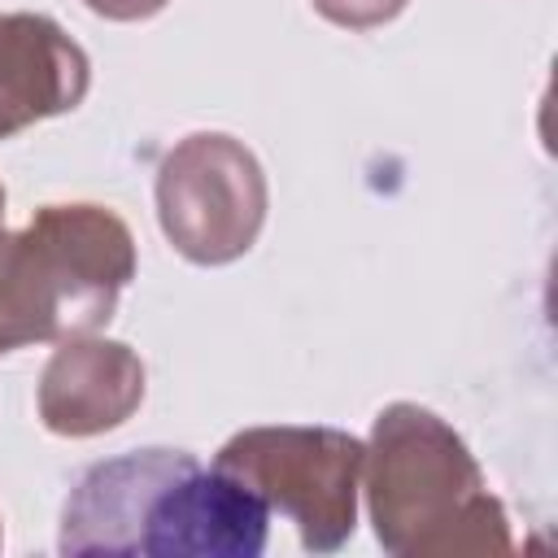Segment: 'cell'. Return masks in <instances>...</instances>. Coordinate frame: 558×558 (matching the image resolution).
I'll return each mask as SVG.
<instances>
[{
	"instance_id": "cell-1",
	"label": "cell",
	"mask_w": 558,
	"mask_h": 558,
	"mask_svg": "<svg viewBox=\"0 0 558 558\" xmlns=\"http://www.w3.org/2000/svg\"><path fill=\"white\" fill-rule=\"evenodd\" d=\"M270 510L187 449H135L87 466L61 506V554L257 558Z\"/></svg>"
},
{
	"instance_id": "cell-10",
	"label": "cell",
	"mask_w": 558,
	"mask_h": 558,
	"mask_svg": "<svg viewBox=\"0 0 558 558\" xmlns=\"http://www.w3.org/2000/svg\"><path fill=\"white\" fill-rule=\"evenodd\" d=\"M0 240H4V187H0Z\"/></svg>"
},
{
	"instance_id": "cell-11",
	"label": "cell",
	"mask_w": 558,
	"mask_h": 558,
	"mask_svg": "<svg viewBox=\"0 0 558 558\" xmlns=\"http://www.w3.org/2000/svg\"><path fill=\"white\" fill-rule=\"evenodd\" d=\"M0 545H4V527H0Z\"/></svg>"
},
{
	"instance_id": "cell-2",
	"label": "cell",
	"mask_w": 558,
	"mask_h": 558,
	"mask_svg": "<svg viewBox=\"0 0 558 558\" xmlns=\"http://www.w3.org/2000/svg\"><path fill=\"white\" fill-rule=\"evenodd\" d=\"M362 493L375 541L397 558L510 554V519L466 449L427 405L392 401L375 414Z\"/></svg>"
},
{
	"instance_id": "cell-9",
	"label": "cell",
	"mask_w": 558,
	"mask_h": 558,
	"mask_svg": "<svg viewBox=\"0 0 558 558\" xmlns=\"http://www.w3.org/2000/svg\"><path fill=\"white\" fill-rule=\"evenodd\" d=\"M83 4L105 22H144V17H157L170 0H83Z\"/></svg>"
},
{
	"instance_id": "cell-5",
	"label": "cell",
	"mask_w": 558,
	"mask_h": 558,
	"mask_svg": "<svg viewBox=\"0 0 558 558\" xmlns=\"http://www.w3.org/2000/svg\"><path fill=\"white\" fill-rule=\"evenodd\" d=\"M266 170L227 131L183 135L157 166V222L192 266L244 257L266 222Z\"/></svg>"
},
{
	"instance_id": "cell-7",
	"label": "cell",
	"mask_w": 558,
	"mask_h": 558,
	"mask_svg": "<svg viewBox=\"0 0 558 558\" xmlns=\"http://www.w3.org/2000/svg\"><path fill=\"white\" fill-rule=\"evenodd\" d=\"M92 87L87 52L44 13H0V140L70 113Z\"/></svg>"
},
{
	"instance_id": "cell-6",
	"label": "cell",
	"mask_w": 558,
	"mask_h": 558,
	"mask_svg": "<svg viewBox=\"0 0 558 558\" xmlns=\"http://www.w3.org/2000/svg\"><path fill=\"white\" fill-rule=\"evenodd\" d=\"M144 362L131 344L105 336L61 340L39 375V423L52 436H100L122 427L144 401Z\"/></svg>"
},
{
	"instance_id": "cell-3",
	"label": "cell",
	"mask_w": 558,
	"mask_h": 558,
	"mask_svg": "<svg viewBox=\"0 0 558 558\" xmlns=\"http://www.w3.org/2000/svg\"><path fill=\"white\" fill-rule=\"evenodd\" d=\"M135 279L131 227L92 201L44 205L0 240V357L100 331Z\"/></svg>"
},
{
	"instance_id": "cell-4",
	"label": "cell",
	"mask_w": 558,
	"mask_h": 558,
	"mask_svg": "<svg viewBox=\"0 0 558 558\" xmlns=\"http://www.w3.org/2000/svg\"><path fill=\"white\" fill-rule=\"evenodd\" d=\"M366 445L340 427H244L235 432L214 466L235 475L266 510L296 523L310 554L340 549L357 527Z\"/></svg>"
},
{
	"instance_id": "cell-8",
	"label": "cell",
	"mask_w": 558,
	"mask_h": 558,
	"mask_svg": "<svg viewBox=\"0 0 558 558\" xmlns=\"http://www.w3.org/2000/svg\"><path fill=\"white\" fill-rule=\"evenodd\" d=\"M327 22L344 26V31H371L392 22L410 0H310Z\"/></svg>"
}]
</instances>
